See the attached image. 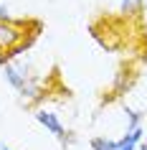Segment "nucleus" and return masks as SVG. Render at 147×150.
Instances as JSON below:
<instances>
[{
  "label": "nucleus",
  "mask_w": 147,
  "mask_h": 150,
  "mask_svg": "<svg viewBox=\"0 0 147 150\" xmlns=\"http://www.w3.org/2000/svg\"><path fill=\"white\" fill-rule=\"evenodd\" d=\"M142 10H145V0H122V13L127 18L139 16Z\"/></svg>",
  "instance_id": "5"
},
{
  "label": "nucleus",
  "mask_w": 147,
  "mask_h": 150,
  "mask_svg": "<svg viewBox=\"0 0 147 150\" xmlns=\"http://www.w3.org/2000/svg\"><path fill=\"white\" fill-rule=\"evenodd\" d=\"M137 150H147V142H139V148Z\"/></svg>",
  "instance_id": "8"
},
{
  "label": "nucleus",
  "mask_w": 147,
  "mask_h": 150,
  "mask_svg": "<svg viewBox=\"0 0 147 150\" xmlns=\"http://www.w3.org/2000/svg\"><path fill=\"white\" fill-rule=\"evenodd\" d=\"M142 135H145V127H134L129 132H124L122 140H117V150H137L142 142Z\"/></svg>",
  "instance_id": "4"
},
{
  "label": "nucleus",
  "mask_w": 147,
  "mask_h": 150,
  "mask_svg": "<svg viewBox=\"0 0 147 150\" xmlns=\"http://www.w3.org/2000/svg\"><path fill=\"white\" fill-rule=\"evenodd\" d=\"M41 33L38 21H0V64H8L20 48H28Z\"/></svg>",
  "instance_id": "1"
},
{
  "label": "nucleus",
  "mask_w": 147,
  "mask_h": 150,
  "mask_svg": "<svg viewBox=\"0 0 147 150\" xmlns=\"http://www.w3.org/2000/svg\"><path fill=\"white\" fill-rule=\"evenodd\" d=\"M36 120H38V122L46 127L51 135H56V140H61L63 145H66V127L61 125L58 115H53V112H46V110H38V112H36Z\"/></svg>",
  "instance_id": "3"
},
{
  "label": "nucleus",
  "mask_w": 147,
  "mask_h": 150,
  "mask_svg": "<svg viewBox=\"0 0 147 150\" xmlns=\"http://www.w3.org/2000/svg\"><path fill=\"white\" fill-rule=\"evenodd\" d=\"M3 150H13V148H8V145H3Z\"/></svg>",
  "instance_id": "9"
},
{
  "label": "nucleus",
  "mask_w": 147,
  "mask_h": 150,
  "mask_svg": "<svg viewBox=\"0 0 147 150\" xmlns=\"http://www.w3.org/2000/svg\"><path fill=\"white\" fill-rule=\"evenodd\" d=\"M145 10H147V0H145Z\"/></svg>",
  "instance_id": "10"
},
{
  "label": "nucleus",
  "mask_w": 147,
  "mask_h": 150,
  "mask_svg": "<svg viewBox=\"0 0 147 150\" xmlns=\"http://www.w3.org/2000/svg\"><path fill=\"white\" fill-rule=\"evenodd\" d=\"M91 150H117V140H109V137H91Z\"/></svg>",
  "instance_id": "6"
},
{
  "label": "nucleus",
  "mask_w": 147,
  "mask_h": 150,
  "mask_svg": "<svg viewBox=\"0 0 147 150\" xmlns=\"http://www.w3.org/2000/svg\"><path fill=\"white\" fill-rule=\"evenodd\" d=\"M3 76H5V81H8V84L15 89L20 97H25V99H38V97H41L38 87H36L33 76L25 71V66L13 64V61L3 64Z\"/></svg>",
  "instance_id": "2"
},
{
  "label": "nucleus",
  "mask_w": 147,
  "mask_h": 150,
  "mask_svg": "<svg viewBox=\"0 0 147 150\" xmlns=\"http://www.w3.org/2000/svg\"><path fill=\"white\" fill-rule=\"evenodd\" d=\"M134 127H142V112L127 110V132H129V130H134Z\"/></svg>",
  "instance_id": "7"
}]
</instances>
